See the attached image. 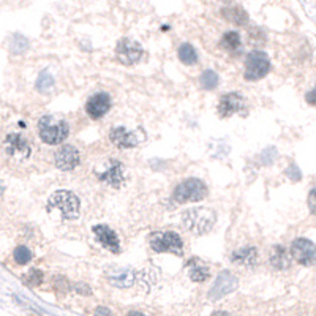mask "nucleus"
Masks as SVG:
<instances>
[{
	"label": "nucleus",
	"mask_w": 316,
	"mask_h": 316,
	"mask_svg": "<svg viewBox=\"0 0 316 316\" xmlns=\"http://www.w3.org/2000/svg\"><path fill=\"white\" fill-rule=\"evenodd\" d=\"M4 146H5V152L8 153V156H11L13 160H16V162L27 160L32 152L30 142L19 133H10L5 138Z\"/></svg>",
	"instance_id": "obj_7"
},
{
	"label": "nucleus",
	"mask_w": 316,
	"mask_h": 316,
	"mask_svg": "<svg viewBox=\"0 0 316 316\" xmlns=\"http://www.w3.org/2000/svg\"><path fill=\"white\" fill-rule=\"evenodd\" d=\"M286 176H288L291 180H300V171L296 165H291L288 169H286Z\"/></svg>",
	"instance_id": "obj_29"
},
{
	"label": "nucleus",
	"mask_w": 316,
	"mask_h": 316,
	"mask_svg": "<svg viewBox=\"0 0 316 316\" xmlns=\"http://www.w3.org/2000/svg\"><path fill=\"white\" fill-rule=\"evenodd\" d=\"M48 207L49 210L52 209L60 210L64 220H76L79 217V210H81L78 196L68 190H59L52 193L49 198Z\"/></svg>",
	"instance_id": "obj_3"
},
{
	"label": "nucleus",
	"mask_w": 316,
	"mask_h": 316,
	"mask_svg": "<svg viewBox=\"0 0 316 316\" xmlns=\"http://www.w3.org/2000/svg\"><path fill=\"white\" fill-rule=\"evenodd\" d=\"M217 222V215L212 209L196 207L188 209L182 213V225L186 231L193 233L195 236H203L209 233Z\"/></svg>",
	"instance_id": "obj_1"
},
{
	"label": "nucleus",
	"mask_w": 316,
	"mask_h": 316,
	"mask_svg": "<svg viewBox=\"0 0 316 316\" xmlns=\"http://www.w3.org/2000/svg\"><path fill=\"white\" fill-rule=\"evenodd\" d=\"M212 316H229V314H228L226 311H215Z\"/></svg>",
	"instance_id": "obj_35"
},
{
	"label": "nucleus",
	"mask_w": 316,
	"mask_h": 316,
	"mask_svg": "<svg viewBox=\"0 0 316 316\" xmlns=\"http://www.w3.org/2000/svg\"><path fill=\"white\" fill-rule=\"evenodd\" d=\"M75 290H76V293L84 294V296H89V294H90V288H89L87 285H84V283H78V285L75 286Z\"/></svg>",
	"instance_id": "obj_31"
},
{
	"label": "nucleus",
	"mask_w": 316,
	"mask_h": 316,
	"mask_svg": "<svg viewBox=\"0 0 316 316\" xmlns=\"http://www.w3.org/2000/svg\"><path fill=\"white\" fill-rule=\"evenodd\" d=\"M95 314L97 316H111V310L109 308H105V307H98L95 310Z\"/></svg>",
	"instance_id": "obj_33"
},
{
	"label": "nucleus",
	"mask_w": 316,
	"mask_h": 316,
	"mask_svg": "<svg viewBox=\"0 0 316 316\" xmlns=\"http://www.w3.org/2000/svg\"><path fill=\"white\" fill-rule=\"evenodd\" d=\"M128 316H147V314L141 313V311H130V313H128Z\"/></svg>",
	"instance_id": "obj_34"
},
{
	"label": "nucleus",
	"mask_w": 316,
	"mask_h": 316,
	"mask_svg": "<svg viewBox=\"0 0 316 316\" xmlns=\"http://www.w3.org/2000/svg\"><path fill=\"white\" fill-rule=\"evenodd\" d=\"M231 261L243 267H253L258 263V250L255 247L237 248L231 255Z\"/></svg>",
	"instance_id": "obj_17"
},
{
	"label": "nucleus",
	"mask_w": 316,
	"mask_h": 316,
	"mask_svg": "<svg viewBox=\"0 0 316 316\" xmlns=\"http://www.w3.org/2000/svg\"><path fill=\"white\" fill-rule=\"evenodd\" d=\"M305 100H307V103H308V105L316 106V87H314L311 92H308V93H307Z\"/></svg>",
	"instance_id": "obj_32"
},
{
	"label": "nucleus",
	"mask_w": 316,
	"mask_h": 316,
	"mask_svg": "<svg viewBox=\"0 0 316 316\" xmlns=\"http://www.w3.org/2000/svg\"><path fill=\"white\" fill-rule=\"evenodd\" d=\"M0 193H2V186H0Z\"/></svg>",
	"instance_id": "obj_36"
},
{
	"label": "nucleus",
	"mask_w": 316,
	"mask_h": 316,
	"mask_svg": "<svg viewBox=\"0 0 316 316\" xmlns=\"http://www.w3.org/2000/svg\"><path fill=\"white\" fill-rule=\"evenodd\" d=\"M135 277L136 274L130 269H125V270H119L117 274L114 275H109V283L112 286H116V288H130V286L135 283Z\"/></svg>",
	"instance_id": "obj_19"
},
{
	"label": "nucleus",
	"mask_w": 316,
	"mask_h": 316,
	"mask_svg": "<svg viewBox=\"0 0 316 316\" xmlns=\"http://www.w3.org/2000/svg\"><path fill=\"white\" fill-rule=\"evenodd\" d=\"M116 55L120 64L135 65L142 59V48L138 41L130 38H122L116 46Z\"/></svg>",
	"instance_id": "obj_8"
},
{
	"label": "nucleus",
	"mask_w": 316,
	"mask_h": 316,
	"mask_svg": "<svg viewBox=\"0 0 316 316\" xmlns=\"http://www.w3.org/2000/svg\"><path fill=\"white\" fill-rule=\"evenodd\" d=\"M52 85H54V79H52L49 71L48 70L41 71L40 76H38V81H37V89L40 92H48V90H51Z\"/></svg>",
	"instance_id": "obj_26"
},
{
	"label": "nucleus",
	"mask_w": 316,
	"mask_h": 316,
	"mask_svg": "<svg viewBox=\"0 0 316 316\" xmlns=\"http://www.w3.org/2000/svg\"><path fill=\"white\" fill-rule=\"evenodd\" d=\"M291 255L299 264L311 266L316 261V245L308 239H296L291 243Z\"/></svg>",
	"instance_id": "obj_10"
},
{
	"label": "nucleus",
	"mask_w": 316,
	"mask_h": 316,
	"mask_svg": "<svg viewBox=\"0 0 316 316\" xmlns=\"http://www.w3.org/2000/svg\"><path fill=\"white\" fill-rule=\"evenodd\" d=\"M188 266H190V278L193 281L201 283V281H206L209 278V269L204 264L192 260V263Z\"/></svg>",
	"instance_id": "obj_21"
},
{
	"label": "nucleus",
	"mask_w": 316,
	"mask_h": 316,
	"mask_svg": "<svg viewBox=\"0 0 316 316\" xmlns=\"http://www.w3.org/2000/svg\"><path fill=\"white\" fill-rule=\"evenodd\" d=\"M109 138H111V142L114 146H117L120 149H132V147H136L138 146V138L135 133L128 132L127 128L123 127H117V128H112L111 133H109Z\"/></svg>",
	"instance_id": "obj_16"
},
{
	"label": "nucleus",
	"mask_w": 316,
	"mask_h": 316,
	"mask_svg": "<svg viewBox=\"0 0 316 316\" xmlns=\"http://www.w3.org/2000/svg\"><path fill=\"white\" fill-rule=\"evenodd\" d=\"M270 70L269 55L263 51H253L245 59V79L256 81L264 78Z\"/></svg>",
	"instance_id": "obj_6"
},
{
	"label": "nucleus",
	"mask_w": 316,
	"mask_h": 316,
	"mask_svg": "<svg viewBox=\"0 0 316 316\" xmlns=\"http://www.w3.org/2000/svg\"><path fill=\"white\" fill-rule=\"evenodd\" d=\"M150 245L158 253H172L182 256L183 255V243L182 239L176 233H155L150 237Z\"/></svg>",
	"instance_id": "obj_5"
},
{
	"label": "nucleus",
	"mask_w": 316,
	"mask_h": 316,
	"mask_svg": "<svg viewBox=\"0 0 316 316\" xmlns=\"http://www.w3.org/2000/svg\"><path fill=\"white\" fill-rule=\"evenodd\" d=\"M237 286H239L237 278L229 270H223V272H220V274H218L217 280H215L213 286L210 288L209 299L218 300V299H222V297H225L228 294H231L233 291H236Z\"/></svg>",
	"instance_id": "obj_9"
},
{
	"label": "nucleus",
	"mask_w": 316,
	"mask_h": 316,
	"mask_svg": "<svg viewBox=\"0 0 316 316\" xmlns=\"http://www.w3.org/2000/svg\"><path fill=\"white\" fill-rule=\"evenodd\" d=\"M93 233L97 236V239L100 240V243L108 248L112 253H119L120 250V243H119V237L117 234L112 231V229L106 225H97L93 228Z\"/></svg>",
	"instance_id": "obj_14"
},
{
	"label": "nucleus",
	"mask_w": 316,
	"mask_h": 316,
	"mask_svg": "<svg viewBox=\"0 0 316 316\" xmlns=\"http://www.w3.org/2000/svg\"><path fill=\"white\" fill-rule=\"evenodd\" d=\"M43 281V272L38 269H32L27 272V275L24 277V283L28 286H38Z\"/></svg>",
	"instance_id": "obj_28"
},
{
	"label": "nucleus",
	"mask_w": 316,
	"mask_h": 316,
	"mask_svg": "<svg viewBox=\"0 0 316 316\" xmlns=\"http://www.w3.org/2000/svg\"><path fill=\"white\" fill-rule=\"evenodd\" d=\"M111 109V97L108 93H95L89 98L85 111L92 119H102L105 114Z\"/></svg>",
	"instance_id": "obj_13"
},
{
	"label": "nucleus",
	"mask_w": 316,
	"mask_h": 316,
	"mask_svg": "<svg viewBox=\"0 0 316 316\" xmlns=\"http://www.w3.org/2000/svg\"><path fill=\"white\" fill-rule=\"evenodd\" d=\"M206 195H207V186L203 180L186 179L177 185L172 198H174L176 203L183 204V203H196V201L204 199Z\"/></svg>",
	"instance_id": "obj_4"
},
{
	"label": "nucleus",
	"mask_w": 316,
	"mask_h": 316,
	"mask_svg": "<svg viewBox=\"0 0 316 316\" xmlns=\"http://www.w3.org/2000/svg\"><path fill=\"white\" fill-rule=\"evenodd\" d=\"M38 133L43 142H46L49 146H55L64 142L70 133V128L67 120L57 119L52 116L41 117L38 122Z\"/></svg>",
	"instance_id": "obj_2"
},
{
	"label": "nucleus",
	"mask_w": 316,
	"mask_h": 316,
	"mask_svg": "<svg viewBox=\"0 0 316 316\" xmlns=\"http://www.w3.org/2000/svg\"><path fill=\"white\" fill-rule=\"evenodd\" d=\"M27 48H28V41H27L25 37H22L19 34L13 35L11 43H10V51L13 54H22V52L27 51Z\"/></svg>",
	"instance_id": "obj_25"
},
{
	"label": "nucleus",
	"mask_w": 316,
	"mask_h": 316,
	"mask_svg": "<svg viewBox=\"0 0 316 316\" xmlns=\"http://www.w3.org/2000/svg\"><path fill=\"white\" fill-rule=\"evenodd\" d=\"M105 183L114 186V188H119L122 186V183L125 182V169H123V165L117 160H111L109 162V166L108 169L103 172L102 176H100Z\"/></svg>",
	"instance_id": "obj_15"
},
{
	"label": "nucleus",
	"mask_w": 316,
	"mask_h": 316,
	"mask_svg": "<svg viewBox=\"0 0 316 316\" xmlns=\"http://www.w3.org/2000/svg\"><path fill=\"white\" fill-rule=\"evenodd\" d=\"M218 75L215 73V71L212 70H206L203 75H201L199 78V84H201V87L206 89V90H212L215 89L218 85Z\"/></svg>",
	"instance_id": "obj_24"
},
{
	"label": "nucleus",
	"mask_w": 316,
	"mask_h": 316,
	"mask_svg": "<svg viewBox=\"0 0 316 316\" xmlns=\"http://www.w3.org/2000/svg\"><path fill=\"white\" fill-rule=\"evenodd\" d=\"M13 256H14V261L22 266V264H27L28 261L32 260V251L28 250L27 247L21 245V247H16V248H14Z\"/></svg>",
	"instance_id": "obj_27"
},
{
	"label": "nucleus",
	"mask_w": 316,
	"mask_h": 316,
	"mask_svg": "<svg viewBox=\"0 0 316 316\" xmlns=\"http://www.w3.org/2000/svg\"><path fill=\"white\" fill-rule=\"evenodd\" d=\"M179 59L185 65H193V64L198 62V54H196V51L192 45L183 43V45L179 48Z\"/></svg>",
	"instance_id": "obj_22"
},
{
	"label": "nucleus",
	"mask_w": 316,
	"mask_h": 316,
	"mask_svg": "<svg viewBox=\"0 0 316 316\" xmlns=\"http://www.w3.org/2000/svg\"><path fill=\"white\" fill-rule=\"evenodd\" d=\"M308 209L311 213L316 215V188H313L308 195Z\"/></svg>",
	"instance_id": "obj_30"
},
{
	"label": "nucleus",
	"mask_w": 316,
	"mask_h": 316,
	"mask_svg": "<svg viewBox=\"0 0 316 316\" xmlns=\"http://www.w3.org/2000/svg\"><path fill=\"white\" fill-rule=\"evenodd\" d=\"M222 16L229 21V22H233L236 25H245L248 22V14L247 11L240 8V7H226L222 10Z\"/></svg>",
	"instance_id": "obj_18"
},
{
	"label": "nucleus",
	"mask_w": 316,
	"mask_h": 316,
	"mask_svg": "<svg viewBox=\"0 0 316 316\" xmlns=\"http://www.w3.org/2000/svg\"><path fill=\"white\" fill-rule=\"evenodd\" d=\"M220 45L226 51H237L240 46V35L237 32H226L220 41Z\"/></svg>",
	"instance_id": "obj_23"
},
{
	"label": "nucleus",
	"mask_w": 316,
	"mask_h": 316,
	"mask_svg": "<svg viewBox=\"0 0 316 316\" xmlns=\"http://www.w3.org/2000/svg\"><path fill=\"white\" fill-rule=\"evenodd\" d=\"M218 114L222 117H231L236 112H243L245 111V100L237 92L233 93H225L220 102H218Z\"/></svg>",
	"instance_id": "obj_11"
},
{
	"label": "nucleus",
	"mask_w": 316,
	"mask_h": 316,
	"mask_svg": "<svg viewBox=\"0 0 316 316\" xmlns=\"http://www.w3.org/2000/svg\"><path fill=\"white\" fill-rule=\"evenodd\" d=\"M54 162H55V166L62 171L75 169L81 162L79 150L75 146H64L55 152Z\"/></svg>",
	"instance_id": "obj_12"
},
{
	"label": "nucleus",
	"mask_w": 316,
	"mask_h": 316,
	"mask_svg": "<svg viewBox=\"0 0 316 316\" xmlns=\"http://www.w3.org/2000/svg\"><path fill=\"white\" fill-rule=\"evenodd\" d=\"M270 264L278 270L290 267V264H291L290 256L283 247H280V245L274 247V250H272V253H270Z\"/></svg>",
	"instance_id": "obj_20"
}]
</instances>
